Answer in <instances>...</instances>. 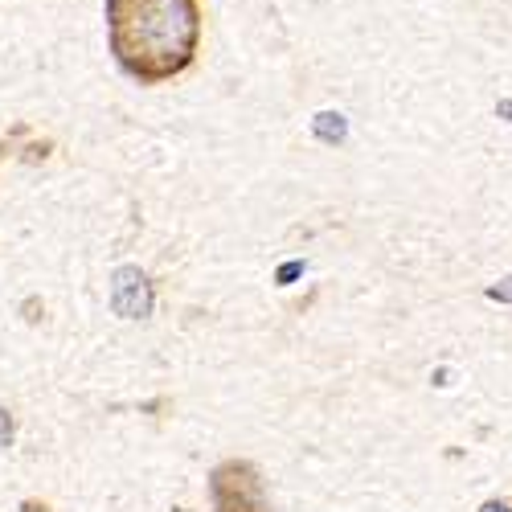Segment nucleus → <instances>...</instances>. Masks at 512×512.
<instances>
[{"label":"nucleus","instance_id":"7","mask_svg":"<svg viewBox=\"0 0 512 512\" xmlns=\"http://www.w3.org/2000/svg\"><path fill=\"white\" fill-rule=\"evenodd\" d=\"M480 512H508V504H500V500H492V504H484Z\"/></svg>","mask_w":512,"mask_h":512},{"label":"nucleus","instance_id":"3","mask_svg":"<svg viewBox=\"0 0 512 512\" xmlns=\"http://www.w3.org/2000/svg\"><path fill=\"white\" fill-rule=\"evenodd\" d=\"M111 308H115L123 320H140V316L152 312V287H148V279H144L140 267H119V271H115Z\"/></svg>","mask_w":512,"mask_h":512},{"label":"nucleus","instance_id":"6","mask_svg":"<svg viewBox=\"0 0 512 512\" xmlns=\"http://www.w3.org/2000/svg\"><path fill=\"white\" fill-rule=\"evenodd\" d=\"M488 295H492V300H504V304H512V275H508L500 287H492Z\"/></svg>","mask_w":512,"mask_h":512},{"label":"nucleus","instance_id":"1","mask_svg":"<svg viewBox=\"0 0 512 512\" xmlns=\"http://www.w3.org/2000/svg\"><path fill=\"white\" fill-rule=\"evenodd\" d=\"M107 33L111 54L127 74L164 82L193 62L201 13L197 0H107Z\"/></svg>","mask_w":512,"mask_h":512},{"label":"nucleus","instance_id":"8","mask_svg":"<svg viewBox=\"0 0 512 512\" xmlns=\"http://www.w3.org/2000/svg\"><path fill=\"white\" fill-rule=\"evenodd\" d=\"M25 512H46V504H37V500H25Z\"/></svg>","mask_w":512,"mask_h":512},{"label":"nucleus","instance_id":"2","mask_svg":"<svg viewBox=\"0 0 512 512\" xmlns=\"http://www.w3.org/2000/svg\"><path fill=\"white\" fill-rule=\"evenodd\" d=\"M213 512H271L263 480L250 463H222L213 472Z\"/></svg>","mask_w":512,"mask_h":512},{"label":"nucleus","instance_id":"4","mask_svg":"<svg viewBox=\"0 0 512 512\" xmlns=\"http://www.w3.org/2000/svg\"><path fill=\"white\" fill-rule=\"evenodd\" d=\"M312 132H316L320 144H340L349 136V123H345V115H336V111H320L312 119Z\"/></svg>","mask_w":512,"mask_h":512},{"label":"nucleus","instance_id":"5","mask_svg":"<svg viewBox=\"0 0 512 512\" xmlns=\"http://www.w3.org/2000/svg\"><path fill=\"white\" fill-rule=\"evenodd\" d=\"M9 443H13V418H9V410H0V451Z\"/></svg>","mask_w":512,"mask_h":512}]
</instances>
